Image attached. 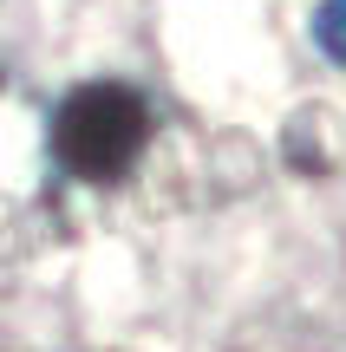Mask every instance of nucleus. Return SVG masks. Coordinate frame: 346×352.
<instances>
[{"mask_svg":"<svg viewBox=\"0 0 346 352\" xmlns=\"http://www.w3.org/2000/svg\"><path fill=\"white\" fill-rule=\"evenodd\" d=\"M144 144V98L125 85H78L59 104L52 151L72 176H118Z\"/></svg>","mask_w":346,"mask_h":352,"instance_id":"obj_1","label":"nucleus"},{"mask_svg":"<svg viewBox=\"0 0 346 352\" xmlns=\"http://www.w3.org/2000/svg\"><path fill=\"white\" fill-rule=\"evenodd\" d=\"M314 39H321V52L334 65H346V0H321V13H314Z\"/></svg>","mask_w":346,"mask_h":352,"instance_id":"obj_2","label":"nucleus"}]
</instances>
